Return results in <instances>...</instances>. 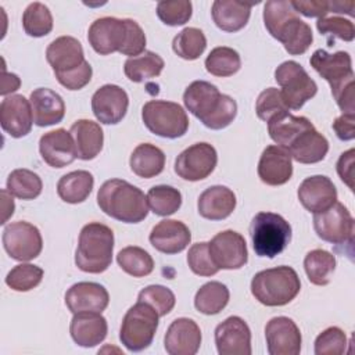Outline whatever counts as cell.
I'll return each mask as SVG.
<instances>
[{"label":"cell","instance_id":"6da1fadb","mask_svg":"<svg viewBox=\"0 0 355 355\" xmlns=\"http://www.w3.org/2000/svg\"><path fill=\"white\" fill-rule=\"evenodd\" d=\"M184 107L204 126L219 130L229 126L237 115V103L207 80L191 82L183 93Z\"/></svg>","mask_w":355,"mask_h":355},{"label":"cell","instance_id":"7a4b0ae2","mask_svg":"<svg viewBox=\"0 0 355 355\" xmlns=\"http://www.w3.org/2000/svg\"><path fill=\"white\" fill-rule=\"evenodd\" d=\"M263 24L270 36L279 40L291 55L304 54L313 42L311 26L298 17L290 1H266Z\"/></svg>","mask_w":355,"mask_h":355},{"label":"cell","instance_id":"3957f363","mask_svg":"<svg viewBox=\"0 0 355 355\" xmlns=\"http://www.w3.org/2000/svg\"><path fill=\"white\" fill-rule=\"evenodd\" d=\"M100 209L125 223H139L148 215V202L144 193L122 179L105 180L97 191Z\"/></svg>","mask_w":355,"mask_h":355},{"label":"cell","instance_id":"277c9868","mask_svg":"<svg viewBox=\"0 0 355 355\" xmlns=\"http://www.w3.org/2000/svg\"><path fill=\"white\" fill-rule=\"evenodd\" d=\"M114 232L104 223L90 222L79 233L75 265L86 273H103L112 262Z\"/></svg>","mask_w":355,"mask_h":355},{"label":"cell","instance_id":"5b68a950","mask_svg":"<svg viewBox=\"0 0 355 355\" xmlns=\"http://www.w3.org/2000/svg\"><path fill=\"white\" fill-rule=\"evenodd\" d=\"M301 290V282L291 266H276L255 273L251 280V293L266 306H283L291 302Z\"/></svg>","mask_w":355,"mask_h":355},{"label":"cell","instance_id":"8992f818","mask_svg":"<svg viewBox=\"0 0 355 355\" xmlns=\"http://www.w3.org/2000/svg\"><path fill=\"white\" fill-rule=\"evenodd\" d=\"M252 248L258 257L275 258L291 240V226L279 214L258 212L250 226Z\"/></svg>","mask_w":355,"mask_h":355},{"label":"cell","instance_id":"52a82bcc","mask_svg":"<svg viewBox=\"0 0 355 355\" xmlns=\"http://www.w3.org/2000/svg\"><path fill=\"white\" fill-rule=\"evenodd\" d=\"M159 315L147 302L137 301L130 306L121 324L119 340L132 352H140L150 347L158 327Z\"/></svg>","mask_w":355,"mask_h":355},{"label":"cell","instance_id":"ba28073f","mask_svg":"<svg viewBox=\"0 0 355 355\" xmlns=\"http://www.w3.org/2000/svg\"><path fill=\"white\" fill-rule=\"evenodd\" d=\"M141 119L151 133L165 139L182 137L189 129L186 111L173 101H147L141 108Z\"/></svg>","mask_w":355,"mask_h":355},{"label":"cell","instance_id":"9c48e42d","mask_svg":"<svg viewBox=\"0 0 355 355\" xmlns=\"http://www.w3.org/2000/svg\"><path fill=\"white\" fill-rule=\"evenodd\" d=\"M275 79L282 87L280 94L288 110H300L318 93L316 82L301 64L293 60L284 61L276 68Z\"/></svg>","mask_w":355,"mask_h":355},{"label":"cell","instance_id":"30bf717a","mask_svg":"<svg viewBox=\"0 0 355 355\" xmlns=\"http://www.w3.org/2000/svg\"><path fill=\"white\" fill-rule=\"evenodd\" d=\"M6 252L15 261L26 262L40 255L43 239L39 229L25 220L8 223L1 236Z\"/></svg>","mask_w":355,"mask_h":355},{"label":"cell","instance_id":"8fae6325","mask_svg":"<svg viewBox=\"0 0 355 355\" xmlns=\"http://www.w3.org/2000/svg\"><path fill=\"white\" fill-rule=\"evenodd\" d=\"M313 229L327 243L352 244L355 223L347 207L336 201L330 208L313 214Z\"/></svg>","mask_w":355,"mask_h":355},{"label":"cell","instance_id":"7c38bea8","mask_svg":"<svg viewBox=\"0 0 355 355\" xmlns=\"http://www.w3.org/2000/svg\"><path fill=\"white\" fill-rule=\"evenodd\" d=\"M218 164V154L209 143H194L175 159V173L183 180L198 182L208 178Z\"/></svg>","mask_w":355,"mask_h":355},{"label":"cell","instance_id":"4fadbf2b","mask_svg":"<svg viewBox=\"0 0 355 355\" xmlns=\"http://www.w3.org/2000/svg\"><path fill=\"white\" fill-rule=\"evenodd\" d=\"M209 255L219 269H240L248 261L247 243L244 237L234 230H223L208 243Z\"/></svg>","mask_w":355,"mask_h":355},{"label":"cell","instance_id":"5bb4252c","mask_svg":"<svg viewBox=\"0 0 355 355\" xmlns=\"http://www.w3.org/2000/svg\"><path fill=\"white\" fill-rule=\"evenodd\" d=\"M126 18L119 19L115 17H103L90 25L87 31V40L97 54L107 55L115 51L121 53L126 42Z\"/></svg>","mask_w":355,"mask_h":355},{"label":"cell","instance_id":"9a60e30c","mask_svg":"<svg viewBox=\"0 0 355 355\" xmlns=\"http://www.w3.org/2000/svg\"><path fill=\"white\" fill-rule=\"evenodd\" d=\"M265 338L269 355H298L301 352V331L287 316L272 318L265 326Z\"/></svg>","mask_w":355,"mask_h":355},{"label":"cell","instance_id":"2e32d148","mask_svg":"<svg viewBox=\"0 0 355 355\" xmlns=\"http://www.w3.org/2000/svg\"><path fill=\"white\" fill-rule=\"evenodd\" d=\"M128 107V93L116 85H104L92 96V111L104 125L119 123L125 118Z\"/></svg>","mask_w":355,"mask_h":355},{"label":"cell","instance_id":"e0dca14e","mask_svg":"<svg viewBox=\"0 0 355 355\" xmlns=\"http://www.w3.org/2000/svg\"><path fill=\"white\" fill-rule=\"evenodd\" d=\"M215 344L219 355H250L251 330L240 316H229L216 326Z\"/></svg>","mask_w":355,"mask_h":355},{"label":"cell","instance_id":"ac0fdd59","mask_svg":"<svg viewBox=\"0 0 355 355\" xmlns=\"http://www.w3.org/2000/svg\"><path fill=\"white\" fill-rule=\"evenodd\" d=\"M33 123L31 101L22 94H12L1 100L0 125L11 137L19 139L26 136Z\"/></svg>","mask_w":355,"mask_h":355},{"label":"cell","instance_id":"d6986e66","mask_svg":"<svg viewBox=\"0 0 355 355\" xmlns=\"http://www.w3.org/2000/svg\"><path fill=\"white\" fill-rule=\"evenodd\" d=\"M297 196L306 211L318 214L337 201V189L327 176L313 175L301 182Z\"/></svg>","mask_w":355,"mask_h":355},{"label":"cell","instance_id":"ffe728a7","mask_svg":"<svg viewBox=\"0 0 355 355\" xmlns=\"http://www.w3.org/2000/svg\"><path fill=\"white\" fill-rule=\"evenodd\" d=\"M201 345V330L189 318L175 319L164 337V347L169 355H194Z\"/></svg>","mask_w":355,"mask_h":355},{"label":"cell","instance_id":"44dd1931","mask_svg":"<svg viewBox=\"0 0 355 355\" xmlns=\"http://www.w3.org/2000/svg\"><path fill=\"white\" fill-rule=\"evenodd\" d=\"M110 302L108 291L94 282H79L72 284L65 293V305L72 313L103 312Z\"/></svg>","mask_w":355,"mask_h":355},{"label":"cell","instance_id":"7402d4cb","mask_svg":"<svg viewBox=\"0 0 355 355\" xmlns=\"http://www.w3.org/2000/svg\"><path fill=\"white\" fill-rule=\"evenodd\" d=\"M311 67L334 89L354 76L352 60L347 51L327 53L322 49L313 51L309 60Z\"/></svg>","mask_w":355,"mask_h":355},{"label":"cell","instance_id":"603a6c76","mask_svg":"<svg viewBox=\"0 0 355 355\" xmlns=\"http://www.w3.org/2000/svg\"><path fill=\"white\" fill-rule=\"evenodd\" d=\"M39 151L43 161L51 168H64L78 158L72 135L65 129L44 133L39 140Z\"/></svg>","mask_w":355,"mask_h":355},{"label":"cell","instance_id":"cb8c5ba5","mask_svg":"<svg viewBox=\"0 0 355 355\" xmlns=\"http://www.w3.org/2000/svg\"><path fill=\"white\" fill-rule=\"evenodd\" d=\"M293 158L288 151L280 146H268L258 162V176L269 186H282L291 179Z\"/></svg>","mask_w":355,"mask_h":355},{"label":"cell","instance_id":"d4e9b609","mask_svg":"<svg viewBox=\"0 0 355 355\" xmlns=\"http://www.w3.org/2000/svg\"><path fill=\"white\" fill-rule=\"evenodd\" d=\"M148 240L157 251L172 255L182 252L190 244L191 233L183 222L164 219L151 229Z\"/></svg>","mask_w":355,"mask_h":355},{"label":"cell","instance_id":"484cf974","mask_svg":"<svg viewBox=\"0 0 355 355\" xmlns=\"http://www.w3.org/2000/svg\"><path fill=\"white\" fill-rule=\"evenodd\" d=\"M46 58L54 75L73 71L86 61L80 42L72 36L54 39L46 49Z\"/></svg>","mask_w":355,"mask_h":355},{"label":"cell","instance_id":"4316f807","mask_svg":"<svg viewBox=\"0 0 355 355\" xmlns=\"http://www.w3.org/2000/svg\"><path fill=\"white\" fill-rule=\"evenodd\" d=\"M107 319L100 312H78L69 324V333L75 344L83 348L98 345L107 337Z\"/></svg>","mask_w":355,"mask_h":355},{"label":"cell","instance_id":"83f0119b","mask_svg":"<svg viewBox=\"0 0 355 355\" xmlns=\"http://www.w3.org/2000/svg\"><path fill=\"white\" fill-rule=\"evenodd\" d=\"M33 123L37 126H50L60 123L65 115V103L62 97L51 89L37 87L29 97Z\"/></svg>","mask_w":355,"mask_h":355},{"label":"cell","instance_id":"f1b7e54d","mask_svg":"<svg viewBox=\"0 0 355 355\" xmlns=\"http://www.w3.org/2000/svg\"><path fill=\"white\" fill-rule=\"evenodd\" d=\"M236 194L226 186L205 189L197 201L198 214L209 220H222L230 216L236 208Z\"/></svg>","mask_w":355,"mask_h":355},{"label":"cell","instance_id":"f546056e","mask_svg":"<svg viewBox=\"0 0 355 355\" xmlns=\"http://www.w3.org/2000/svg\"><path fill=\"white\" fill-rule=\"evenodd\" d=\"M69 133L75 141L76 155L79 159L90 161L103 150L104 133L97 122L90 119H78L72 123Z\"/></svg>","mask_w":355,"mask_h":355},{"label":"cell","instance_id":"4dcf8cb0","mask_svg":"<svg viewBox=\"0 0 355 355\" xmlns=\"http://www.w3.org/2000/svg\"><path fill=\"white\" fill-rule=\"evenodd\" d=\"M252 4L233 1V0H215L212 3L211 14L215 25L225 32H237L243 29L251 15Z\"/></svg>","mask_w":355,"mask_h":355},{"label":"cell","instance_id":"1f68e13d","mask_svg":"<svg viewBox=\"0 0 355 355\" xmlns=\"http://www.w3.org/2000/svg\"><path fill=\"white\" fill-rule=\"evenodd\" d=\"M290 157L300 164H316L324 159L329 151L327 139L315 128L301 133L287 148Z\"/></svg>","mask_w":355,"mask_h":355},{"label":"cell","instance_id":"d6a6232c","mask_svg":"<svg viewBox=\"0 0 355 355\" xmlns=\"http://www.w3.org/2000/svg\"><path fill=\"white\" fill-rule=\"evenodd\" d=\"M315 128L313 123L305 116H295L290 112L275 116L268 122V132L276 146L287 150L293 141L305 130Z\"/></svg>","mask_w":355,"mask_h":355},{"label":"cell","instance_id":"836d02e7","mask_svg":"<svg viewBox=\"0 0 355 355\" xmlns=\"http://www.w3.org/2000/svg\"><path fill=\"white\" fill-rule=\"evenodd\" d=\"M129 165L132 172L139 178L151 179L164 171L165 154L151 143H141L132 151Z\"/></svg>","mask_w":355,"mask_h":355},{"label":"cell","instance_id":"e575fe53","mask_svg":"<svg viewBox=\"0 0 355 355\" xmlns=\"http://www.w3.org/2000/svg\"><path fill=\"white\" fill-rule=\"evenodd\" d=\"M93 186L94 178L89 171H73L58 180L57 194L64 202L79 204L89 197Z\"/></svg>","mask_w":355,"mask_h":355},{"label":"cell","instance_id":"d590c367","mask_svg":"<svg viewBox=\"0 0 355 355\" xmlns=\"http://www.w3.org/2000/svg\"><path fill=\"white\" fill-rule=\"evenodd\" d=\"M164 67L165 62L157 53L144 51L140 55L128 58L123 65V72L129 80L140 83L159 76Z\"/></svg>","mask_w":355,"mask_h":355},{"label":"cell","instance_id":"8d00e7d4","mask_svg":"<svg viewBox=\"0 0 355 355\" xmlns=\"http://www.w3.org/2000/svg\"><path fill=\"white\" fill-rule=\"evenodd\" d=\"M304 269L312 284L326 286L336 270V257L322 248L312 250L304 258Z\"/></svg>","mask_w":355,"mask_h":355},{"label":"cell","instance_id":"74e56055","mask_svg":"<svg viewBox=\"0 0 355 355\" xmlns=\"http://www.w3.org/2000/svg\"><path fill=\"white\" fill-rule=\"evenodd\" d=\"M229 288L220 282H208L202 284L194 297V306L204 315H216L229 302Z\"/></svg>","mask_w":355,"mask_h":355},{"label":"cell","instance_id":"f35d334b","mask_svg":"<svg viewBox=\"0 0 355 355\" xmlns=\"http://www.w3.org/2000/svg\"><path fill=\"white\" fill-rule=\"evenodd\" d=\"M42 189L40 176L25 168L14 169L7 178V190L19 200H33L40 196Z\"/></svg>","mask_w":355,"mask_h":355},{"label":"cell","instance_id":"ab89813d","mask_svg":"<svg viewBox=\"0 0 355 355\" xmlns=\"http://www.w3.org/2000/svg\"><path fill=\"white\" fill-rule=\"evenodd\" d=\"M116 262L125 273L133 277H144L154 270V259L151 255L136 245L122 248L116 255Z\"/></svg>","mask_w":355,"mask_h":355},{"label":"cell","instance_id":"60d3db41","mask_svg":"<svg viewBox=\"0 0 355 355\" xmlns=\"http://www.w3.org/2000/svg\"><path fill=\"white\" fill-rule=\"evenodd\" d=\"M241 67V58L240 54L226 46L215 47L209 51V54L205 58V69L219 78H226L234 75Z\"/></svg>","mask_w":355,"mask_h":355},{"label":"cell","instance_id":"b9f144b4","mask_svg":"<svg viewBox=\"0 0 355 355\" xmlns=\"http://www.w3.org/2000/svg\"><path fill=\"white\" fill-rule=\"evenodd\" d=\"M148 208L158 216L175 214L182 205V194L178 189L166 184L153 186L147 193Z\"/></svg>","mask_w":355,"mask_h":355},{"label":"cell","instance_id":"7bdbcfd3","mask_svg":"<svg viewBox=\"0 0 355 355\" xmlns=\"http://www.w3.org/2000/svg\"><path fill=\"white\" fill-rule=\"evenodd\" d=\"M22 26L26 35L43 37L53 29V15L47 6L40 1L31 3L22 15Z\"/></svg>","mask_w":355,"mask_h":355},{"label":"cell","instance_id":"ee69618b","mask_svg":"<svg viewBox=\"0 0 355 355\" xmlns=\"http://www.w3.org/2000/svg\"><path fill=\"white\" fill-rule=\"evenodd\" d=\"M207 47V39L198 28H184L180 31L172 42L173 51L183 60H197Z\"/></svg>","mask_w":355,"mask_h":355},{"label":"cell","instance_id":"f6af8a7d","mask_svg":"<svg viewBox=\"0 0 355 355\" xmlns=\"http://www.w3.org/2000/svg\"><path fill=\"white\" fill-rule=\"evenodd\" d=\"M43 269L32 263L15 265L6 276V284L14 291H29L40 284L43 279Z\"/></svg>","mask_w":355,"mask_h":355},{"label":"cell","instance_id":"bcb514c9","mask_svg":"<svg viewBox=\"0 0 355 355\" xmlns=\"http://www.w3.org/2000/svg\"><path fill=\"white\" fill-rule=\"evenodd\" d=\"M191 14L193 6L189 0H164L157 4V15L168 26L184 25Z\"/></svg>","mask_w":355,"mask_h":355},{"label":"cell","instance_id":"7dc6e473","mask_svg":"<svg viewBox=\"0 0 355 355\" xmlns=\"http://www.w3.org/2000/svg\"><path fill=\"white\" fill-rule=\"evenodd\" d=\"M137 301H143L147 302L148 305H151L155 312L159 316H165L168 315L176 302L175 294L172 293V290H169L165 286L161 284H151L144 287L137 297Z\"/></svg>","mask_w":355,"mask_h":355},{"label":"cell","instance_id":"c3c4849f","mask_svg":"<svg viewBox=\"0 0 355 355\" xmlns=\"http://www.w3.org/2000/svg\"><path fill=\"white\" fill-rule=\"evenodd\" d=\"M255 112L259 119L269 122L275 116L288 112V108L282 98L280 90L276 87H268L259 93L255 103Z\"/></svg>","mask_w":355,"mask_h":355},{"label":"cell","instance_id":"681fc988","mask_svg":"<svg viewBox=\"0 0 355 355\" xmlns=\"http://www.w3.org/2000/svg\"><path fill=\"white\" fill-rule=\"evenodd\" d=\"M187 263L189 268L191 269L193 273L198 276H214L219 272V268L214 263L209 250H208V243L201 241L196 243L189 248L187 252Z\"/></svg>","mask_w":355,"mask_h":355},{"label":"cell","instance_id":"f907efd6","mask_svg":"<svg viewBox=\"0 0 355 355\" xmlns=\"http://www.w3.org/2000/svg\"><path fill=\"white\" fill-rule=\"evenodd\" d=\"M345 333L336 326L323 330L315 340L316 355H341L347 348Z\"/></svg>","mask_w":355,"mask_h":355},{"label":"cell","instance_id":"816d5d0a","mask_svg":"<svg viewBox=\"0 0 355 355\" xmlns=\"http://www.w3.org/2000/svg\"><path fill=\"white\" fill-rule=\"evenodd\" d=\"M320 35H331L344 42H352L355 37V28L351 19L344 17H322L316 22Z\"/></svg>","mask_w":355,"mask_h":355},{"label":"cell","instance_id":"f5cc1de1","mask_svg":"<svg viewBox=\"0 0 355 355\" xmlns=\"http://www.w3.org/2000/svg\"><path fill=\"white\" fill-rule=\"evenodd\" d=\"M126 25H128V35H126V42L121 50V54L123 55H129L130 57H136L140 55L141 53H144L146 50V35L144 31L141 29V26L130 19L126 18Z\"/></svg>","mask_w":355,"mask_h":355},{"label":"cell","instance_id":"db71d44e","mask_svg":"<svg viewBox=\"0 0 355 355\" xmlns=\"http://www.w3.org/2000/svg\"><path fill=\"white\" fill-rule=\"evenodd\" d=\"M93 75V69L87 61H85L79 68L65 72V73H55L57 80L60 85L67 87L68 90H80L85 87Z\"/></svg>","mask_w":355,"mask_h":355},{"label":"cell","instance_id":"11a10c76","mask_svg":"<svg viewBox=\"0 0 355 355\" xmlns=\"http://www.w3.org/2000/svg\"><path fill=\"white\" fill-rule=\"evenodd\" d=\"M331 94L343 111V114H354L355 103H354V76L331 89Z\"/></svg>","mask_w":355,"mask_h":355},{"label":"cell","instance_id":"9f6ffc18","mask_svg":"<svg viewBox=\"0 0 355 355\" xmlns=\"http://www.w3.org/2000/svg\"><path fill=\"white\" fill-rule=\"evenodd\" d=\"M293 8L305 15V17H309V18H313V17H318V18H322V17H326V14L330 12V1H323V0H294V1H290Z\"/></svg>","mask_w":355,"mask_h":355},{"label":"cell","instance_id":"6f0895ef","mask_svg":"<svg viewBox=\"0 0 355 355\" xmlns=\"http://www.w3.org/2000/svg\"><path fill=\"white\" fill-rule=\"evenodd\" d=\"M354 154L355 150L349 148L343 153L337 161V173L351 190H354Z\"/></svg>","mask_w":355,"mask_h":355},{"label":"cell","instance_id":"680465c9","mask_svg":"<svg viewBox=\"0 0 355 355\" xmlns=\"http://www.w3.org/2000/svg\"><path fill=\"white\" fill-rule=\"evenodd\" d=\"M333 129L340 140H352L355 137V114H343L336 118Z\"/></svg>","mask_w":355,"mask_h":355},{"label":"cell","instance_id":"91938a15","mask_svg":"<svg viewBox=\"0 0 355 355\" xmlns=\"http://www.w3.org/2000/svg\"><path fill=\"white\" fill-rule=\"evenodd\" d=\"M0 196H1V211H3V216H1V225H4L10 216H12L14 214V208H15V204H14V200H12V194L7 190V189H3L0 191Z\"/></svg>","mask_w":355,"mask_h":355},{"label":"cell","instance_id":"94428289","mask_svg":"<svg viewBox=\"0 0 355 355\" xmlns=\"http://www.w3.org/2000/svg\"><path fill=\"white\" fill-rule=\"evenodd\" d=\"M21 85V80L19 78L15 75V73H7L4 69H3V79H1V96H6L8 93H12L15 92Z\"/></svg>","mask_w":355,"mask_h":355},{"label":"cell","instance_id":"6125c7cd","mask_svg":"<svg viewBox=\"0 0 355 355\" xmlns=\"http://www.w3.org/2000/svg\"><path fill=\"white\" fill-rule=\"evenodd\" d=\"M354 1H330V12H340L354 15Z\"/></svg>","mask_w":355,"mask_h":355}]
</instances>
